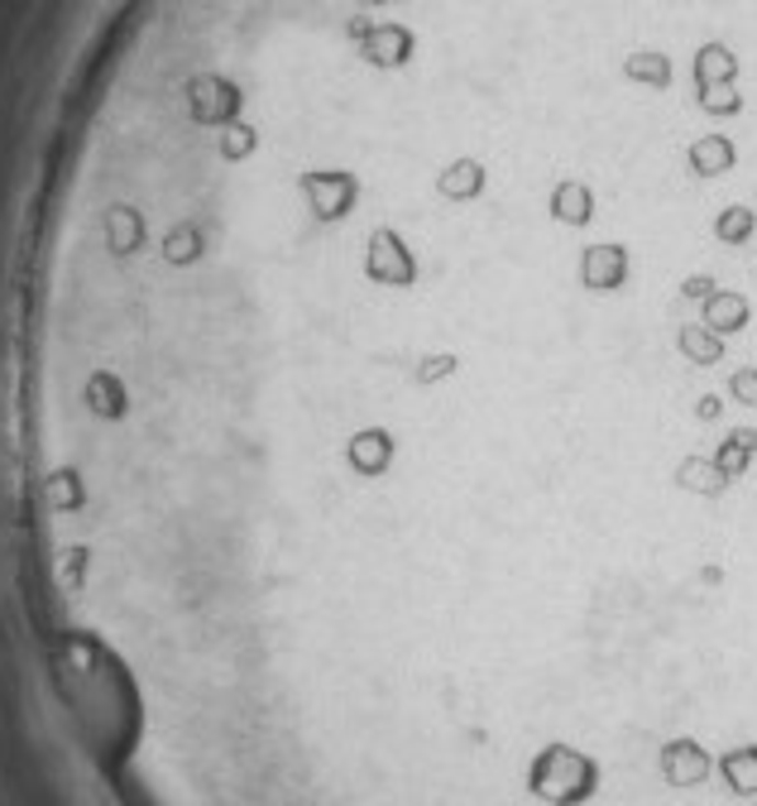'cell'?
Listing matches in <instances>:
<instances>
[{"label":"cell","instance_id":"8992f818","mask_svg":"<svg viewBox=\"0 0 757 806\" xmlns=\"http://www.w3.org/2000/svg\"><path fill=\"white\" fill-rule=\"evenodd\" d=\"M690 413H695L700 422H714V418L724 413V399H720V394H700V399H695V408H690Z\"/></svg>","mask_w":757,"mask_h":806},{"label":"cell","instance_id":"7a4b0ae2","mask_svg":"<svg viewBox=\"0 0 757 806\" xmlns=\"http://www.w3.org/2000/svg\"><path fill=\"white\" fill-rule=\"evenodd\" d=\"M671 485L695 499H724L728 495V481L720 475V466H714L710 456H686L681 466L671 471Z\"/></svg>","mask_w":757,"mask_h":806},{"label":"cell","instance_id":"3957f363","mask_svg":"<svg viewBox=\"0 0 757 806\" xmlns=\"http://www.w3.org/2000/svg\"><path fill=\"white\" fill-rule=\"evenodd\" d=\"M676 351H681V361H690V365H724L728 341L714 336L710 327H700L695 317H690V322H676Z\"/></svg>","mask_w":757,"mask_h":806},{"label":"cell","instance_id":"6da1fadb","mask_svg":"<svg viewBox=\"0 0 757 806\" xmlns=\"http://www.w3.org/2000/svg\"><path fill=\"white\" fill-rule=\"evenodd\" d=\"M341 456H345V466H350V475H360V481H383L398 461V438L383 428V422H369V428H355L350 438H345Z\"/></svg>","mask_w":757,"mask_h":806},{"label":"cell","instance_id":"277c9868","mask_svg":"<svg viewBox=\"0 0 757 806\" xmlns=\"http://www.w3.org/2000/svg\"><path fill=\"white\" fill-rule=\"evenodd\" d=\"M460 369V355L456 351H442V355H427L418 369H413V379L418 385H436V379H450Z\"/></svg>","mask_w":757,"mask_h":806},{"label":"cell","instance_id":"5b68a950","mask_svg":"<svg viewBox=\"0 0 757 806\" xmlns=\"http://www.w3.org/2000/svg\"><path fill=\"white\" fill-rule=\"evenodd\" d=\"M728 399L743 404V408H757V365H738L728 375Z\"/></svg>","mask_w":757,"mask_h":806}]
</instances>
